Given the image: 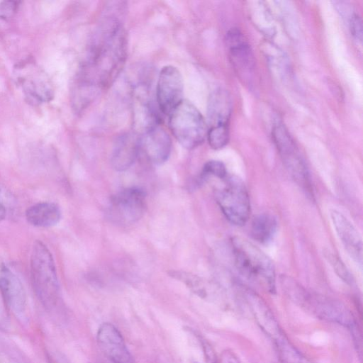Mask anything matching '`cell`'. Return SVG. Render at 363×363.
Returning <instances> with one entry per match:
<instances>
[{"mask_svg":"<svg viewBox=\"0 0 363 363\" xmlns=\"http://www.w3.org/2000/svg\"><path fill=\"white\" fill-rule=\"evenodd\" d=\"M121 16L106 10L94 38L89 60L79 73L99 89L110 86L122 69L127 53V40Z\"/></svg>","mask_w":363,"mask_h":363,"instance_id":"1","label":"cell"},{"mask_svg":"<svg viewBox=\"0 0 363 363\" xmlns=\"http://www.w3.org/2000/svg\"><path fill=\"white\" fill-rule=\"evenodd\" d=\"M284 290L294 303L318 318L340 325L350 330L357 326L352 313L339 301L311 293L294 280L288 281Z\"/></svg>","mask_w":363,"mask_h":363,"instance_id":"2","label":"cell"},{"mask_svg":"<svg viewBox=\"0 0 363 363\" xmlns=\"http://www.w3.org/2000/svg\"><path fill=\"white\" fill-rule=\"evenodd\" d=\"M232 249L235 266L245 278L255 281L271 294L276 292V274L272 259L245 239L235 237Z\"/></svg>","mask_w":363,"mask_h":363,"instance_id":"3","label":"cell"},{"mask_svg":"<svg viewBox=\"0 0 363 363\" xmlns=\"http://www.w3.org/2000/svg\"><path fill=\"white\" fill-rule=\"evenodd\" d=\"M30 272L33 287L40 301L47 308H55L60 298L56 266L51 252L41 240L33 242Z\"/></svg>","mask_w":363,"mask_h":363,"instance_id":"4","label":"cell"},{"mask_svg":"<svg viewBox=\"0 0 363 363\" xmlns=\"http://www.w3.org/2000/svg\"><path fill=\"white\" fill-rule=\"evenodd\" d=\"M169 127L176 140L189 150L197 147L206 138L208 128L203 116L184 99L169 114Z\"/></svg>","mask_w":363,"mask_h":363,"instance_id":"5","label":"cell"},{"mask_svg":"<svg viewBox=\"0 0 363 363\" xmlns=\"http://www.w3.org/2000/svg\"><path fill=\"white\" fill-rule=\"evenodd\" d=\"M272 139L286 169L306 193L313 196L310 174L306 162L292 137L282 123L275 125Z\"/></svg>","mask_w":363,"mask_h":363,"instance_id":"6","label":"cell"},{"mask_svg":"<svg viewBox=\"0 0 363 363\" xmlns=\"http://www.w3.org/2000/svg\"><path fill=\"white\" fill-rule=\"evenodd\" d=\"M225 180V186L216 194L217 203L231 223L243 225L250 214V198L245 185L237 177H227Z\"/></svg>","mask_w":363,"mask_h":363,"instance_id":"7","label":"cell"},{"mask_svg":"<svg viewBox=\"0 0 363 363\" xmlns=\"http://www.w3.org/2000/svg\"><path fill=\"white\" fill-rule=\"evenodd\" d=\"M145 208V192L140 188L130 187L111 197L108 213L118 223L132 224L143 217Z\"/></svg>","mask_w":363,"mask_h":363,"instance_id":"8","label":"cell"},{"mask_svg":"<svg viewBox=\"0 0 363 363\" xmlns=\"http://www.w3.org/2000/svg\"><path fill=\"white\" fill-rule=\"evenodd\" d=\"M16 75L24 95L33 104L50 101L53 97V89L45 73L30 62L17 66Z\"/></svg>","mask_w":363,"mask_h":363,"instance_id":"9","label":"cell"},{"mask_svg":"<svg viewBox=\"0 0 363 363\" xmlns=\"http://www.w3.org/2000/svg\"><path fill=\"white\" fill-rule=\"evenodd\" d=\"M184 81L180 71L172 65L164 67L158 77L156 101L164 115L169 114L184 100Z\"/></svg>","mask_w":363,"mask_h":363,"instance_id":"10","label":"cell"},{"mask_svg":"<svg viewBox=\"0 0 363 363\" xmlns=\"http://www.w3.org/2000/svg\"><path fill=\"white\" fill-rule=\"evenodd\" d=\"M225 42L235 71L241 79L249 82L255 74V61L248 42L238 28H232L226 33Z\"/></svg>","mask_w":363,"mask_h":363,"instance_id":"11","label":"cell"},{"mask_svg":"<svg viewBox=\"0 0 363 363\" xmlns=\"http://www.w3.org/2000/svg\"><path fill=\"white\" fill-rule=\"evenodd\" d=\"M0 292L9 308L22 316L27 308V296L18 277L3 262H0Z\"/></svg>","mask_w":363,"mask_h":363,"instance_id":"12","label":"cell"},{"mask_svg":"<svg viewBox=\"0 0 363 363\" xmlns=\"http://www.w3.org/2000/svg\"><path fill=\"white\" fill-rule=\"evenodd\" d=\"M98 345L111 363H135L123 335L113 324L102 323L98 329Z\"/></svg>","mask_w":363,"mask_h":363,"instance_id":"13","label":"cell"},{"mask_svg":"<svg viewBox=\"0 0 363 363\" xmlns=\"http://www.w3.org/2000/svg\"><path fill=\"white\" fill-rule=\"evenodd\" d=\"M242 296L256 323L268 337L274 340L284 333L272 311L262 297L249 289H242Z\"/></svg>","mask_w":363,"mask_h":363,"instance_id":"14","label":"cell"},{"mask_svg":"<svg viewBox=\"0 0 363 363\" xmlns=\"http://www.w3.org/2000/svg\"><path fill=\"white\" fill-rule=\"evenodd\" d=\"M140 150L154 164L165 162L171 153L172 140L167 131L160 125L150 129L140 137Z\"/></svg>","mask_w":363,"mask_h":363,"instance_id":"15","label":"cell"},{"mask_svg":"<svg viewBox=\"0 0 363 363\" xmlns=\"http://www.w3.org/2000/svg\"><path fill=\"white\" fill-rule=\"evenodd\" d=\"M330 218L335 231L350 256L362 264V240L353 224L342 213L330 211Z\"/></svg>","mask_w":363,"mask_h":363,"instance_id":"16","label":"cell"},{"mask_svg":"<svg viewBox=\"0 0 363 363\" xmlns=\"http://www.w3.org/2000/svg\"><path fill=\"white\" fill-rule=\"evenodd\" d=\"M140 152V137L135 133H125L114 142L111 163L116 171L122 172L130 168L135 162Z\"/></svg>","mask_w":363,"mask_h":363,"instance_id":"17","label":"cell"},{"mask_svg":"<svg viewBox=\"0 0 363 363\" xmlns=\"http://www.w3.org/2000/svg\"><path fill=\"white\" fill-rule=\"evenodd\" d=\"M231 112L232 100L228 92L221 89L213 91L209 96L207 106L209 128L229 126Z\"/></svg>","mask_w":363,"mask_h":363,"instance_id":"18","label":"cell"},{"mask_svg":"<svg viewBox=\"0 0 363 363\" xmlns=\"http://www.w3.org/2000/svg\"><path fill=\"white\" fill-rule=\"evenodd\" d=\"M25 215L28 223L33 226L50 228L60 220L61 210L54 202L41 201L28 207Z\"/></svg>","mask_w":363,"mask_h":363,"instance_id":"19","label":"cell"},{"mask_svg":"<svg viewBox=\"0 0 363 363\" xmlns=\"http://www.w3.org/2000/svg\"><path fill=\"white\" fill-rule=\"evenodd\" d=\"M133 115L135 129L141 135L160 123L159 116L145 92L136 97Z\"/></svg>","mask_w":363,"mask_h":363,"instance_id":"20","label":"cell"},{"mask_svg":"<svg viewBox=\"0 0 363 363\" xmlns=\"http://www.w3.org/2000/svg\"><path fill=\"white\" fill-rule=\"evenodd\" d=\"M172 275L182 280L192 291L201 298L214 299L222 294V290L208 281L183 272H172Z\"/></svg>","mask_w":363,"mask_h":363,"instance_id":"21","label":"cell"},{"mask_svg":"<svg viewBox=\"0 0 363 363\" xmlns=\"http://www.w3.org/2000/svg\"><path fill=\"white\" fill-rule=\"evenodd\" d=\"M277 228L276 218L268 213L256 216L251 223L252 238L260 243H267L274 237Z\"/></svg>","mask_w":363,"mask_h":363,"instance_id":"22","label":"cell"},{"mask_svg":"<svg viewBox=\"0 0 363 363\" xmlns=\"http://www.w3.org/2000/svg\"><path fill=\"white\" fill-rule=\"evenodd\" d=\"M272 341L281 363H314L289 340L284 333Z\"/></svg>","mask_w":363,"mask_h":363,"instance_id":"23","label":"cell"},{"mask_svg":"<svg viewBox=\"0 0 363 363\" xmlns=\"http://www.w3.org/2000/svg\"><path fill=\"white\" fill-rule=\"evenodd\" d=\"M206 138L211 148L214 150L223 148L229 140V126L209 128Z\"/></svg>","mask_w":363,"mask_h":363,"instance_id":"24","label":"cell"},{"mask_svg":"<svg viewBox=\"0 0 363 363\" xmlns=\"http://www.w3.org/2000/svg\"><path fill=\"white\" fill-rule=\"evenodd\" d=\"M324 256L337 275L347 284L352 285L354 283L353 277L340 257L330 250L325 251Z\"/></svg>","mask_w":363,"mask_h":363,"instance_id":"25","label":"cell"},{"mask_svg":"<svg viewBox=\"0 0 363 363\" xmlns=\"http://www.w3.org/2000/svg\"><path fill=\"white\" fill-rule=\"evenodd\" d=\"M201 176L202 179L208 176H214L225 179L227 177V171L225 165L220 161L210 160L204 164Z\"/></svg>","mask_w":363,"mask_h":363,"instance_id":"26","label":"cell"},{"mask_svg":"<svg viewBox=\"0 0 363 363\" xmlns=\"http://www.w3.org/2000/svg\"><path fill=\"white\" fill-rule=\"evenodd\" d=\"M351 34L357 40L362 41V24L361 18L356 13L351 15L349 21Z\"/></svg>","mask_w":363,"mask_h":363,"instance_id":"27","label":"cell"},{"mask_svg":"<svg viewBox=\"0 0 363 363\" xmlns=\"http://www.w3.org/2000/svg\"><path fill=\"white\" fill-rule=\"evenodd\" d=\"M19 2L3 1L0 4V19L7 20L11 18L18 9Z\"/></svg>","mask_w":363,"mask_h":363,"instance_id":"28","label":"cell"},{"mask_svg":"<svg viewBox=\"0 0 363 363\" xmlns=\"http://www.w3.org/2000/svg\"><path fill=\"white\" fill-rule=\"evenodd\" d=\"M9 310L0 292V330L6 331L10 328Z\"/></svg>","mask_w":363,"mask_h":363,"instance_id":"29","label":"cell"},{"mask_svg":"<svg viewBox=\"0 0 363 363\" xmlns=\"http://www.w3.org/2000/svg\"><path fill=\"white\" fill-rule=\"evenodd\" d=\"M201 342L203 350L206 363H218L215 352L208 342L201 338Z\"/></svg>","mask_w":363,"mask_h":363,"instance_id":"30","label":"cell"},{"mask_svg":"<svg viewBox=\"0 0 363 363\" xmlns=\"http://www.w3.org/2000/svg\"><path fill=\"white\" fill-rule=\"evenodd\" d=\"M8 196L0 185V222L4 220L8 214Z\"/></svg>","mask_w":363,"mask_h":363,"instance_id":"31","label":"cell"},{"mask_svg":"<svg viewBox=\"0 0 363 363\" xmlns=\"http://www.w3.org/2000/svg\"><path fill=\"white\" fill-rule=\"evenodd\" d=\"M219 363H242L232 350H225L220 354Z\"/></svg>","mask_w":363,"mask_h":363,"instance_id":"32","label":"cell"},{"mask_svg":"<svg viewBox=\"0 0 363 363\" xmlns=\"http://www.w3.org/2000/svg\"><path fill=\"white\" fill-rule=\"evenodd\" d=\"M49 363H68L65 357L57 353H50L48 355Z\"/></svg>","mask_w":363,"mask_h":363,"instance_id":"33","label":"cell"}]
</instances>
